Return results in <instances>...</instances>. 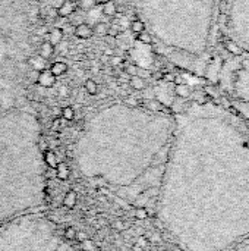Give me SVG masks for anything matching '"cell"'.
<instances>
[{
  "label": "cell",
  "mask_w": 249,
  "mask_h": 251,
  "mask_svg": "<svg viewBox=\"0 0 249 251\" xmlns=\"http://www.w3.org/2000/svg\"><path fill=\"white\" fill-rule=\"evenodd\" d=\"M157 216L179 251H230L249 240V124L200 91L179 107Z\"/></svg>",
  "instance_id": "1"
},
{
  "label": "cell",
  "mask_w": 249,
  "mask_h": 251,
  "mask_svg": "<svg viewBox=\"0 0 249 251\" xmlns=\"http://www.w3.org/2000/svg\"><path fill=\"white\" fill-rule=\"evenodd\" d=\"M172 138L173 129L166 119L131 132L98 131L84 141L78 156L79 172L116 190H131L153 171L163 174Z\"/></svg>",
  "instance_id": "2"
},
{
  "label": "cell",
  "mask_w": 249,
  "mask_h": 251,
  "mask_svg": "<svg viewBox=\"0 0 249 251\" xmlns=\"http://www.w3.org/2000/svg\"><path fill=\"white\" fill-rule=\"evenodd\" d=\"M44 201L38 140L22 131H0V226Z\"/></svg>",
  "instance_id": "3"
},
{
  "label": "cell",
  "mask_w": 249,
  "mask_h": 251,
  "mask_svg": "<svg viewBox=\"0 0 249 251\" xmlns=\"http://www.w3.org/2000/svg\"><path fill=\"white\" fill-rule=\"evenodd\" d=\"M205 76L210 79L208 96L249 122V51L235 49L214 53Z\"/></svg>",
  "instance_id": "4"
},
{
  "label": "cell",
  "mask_w": 249,
  "mask_h": 251,
  "mask_svg": "<svg viewBox=\"0 0 249 251\" xmlns=\"http://www.w3.org/2000/svg\"><path fill=\"white\" fill-rule=\"evenodd\" d=\"M0 251L69 250L48 219L29 212L0 226Z\"/></svg>",
  "instance_id": "5"
},
{
  "label": "cell",
  "mask_w": 249,
  "mask_h": 251,
  "mask_svg": "<svg viewBox=\"0 0 249 251\" xmlns=\"http://www.w3.org/2000/svg\"><path fill=\"white\" fill-rule=\"evenodd\" d=\"M220 31L238 50L249 51V0H223Z\"/></svg>",
  "instance_id": "6"
},
{
  "label": "cell",
  "mask_w": 249,
  "mask_h": 251,
  "mask_svg": "<svg viewBox=\"0 0 249 251\" xmlns=\"http://www.w3.org/2000/svg\"><path fill=\"white\" fill-rule=\"evenodd\" d=\"M78 6L75 0H62V3L56 7V13L59 18H68L72 16L76 12Z\"/></svg>",
  "instance_id": "7"
},
{
  "label": "cell",
  "mask_w": 249,
  "mask_h": 251,
  "mask_svg": "<svg viewBox=\"0 0 249 251\" xmlns=\"http://www.w3.org/2000/svg\"><path fill=\"white\" fill-rule=\"evenodd\" d=\"M37 84L43 88H51L56 84V76L50 72V69H45V71L38 74Z\"/></svg>",
  "instance_id": "8"
},
{
  "label": "cell",
  "mask_w": 249,
  "mask_h": 251,
  "mask_svg": "<svg viewBox=\"0 0 249 251\" xmlns=\"http://www.w3.org/2000/svg\"><path fill=\"white\" fill-rule=\"evenodd\" d=\"M92 35H94L92 28H91L88 24L82 22V24L76 25V28H75V37H76V38H79V40H88V38H91Z\"/></svg>",
  "instance_id": "9"
},
{
  "label": "cell",
  "mask_w": 249,
  "mask_h": 251,
  "mask_svg": "<svg viewBox=\"0 0 249 251\" xmlns=\"http://www.w3.org/2000/svg\"><path fill=\"white\" fill-rule=\"evenodd\" d=\"M28 65L31 66L32 71H37V72H43L47 69V59L41 57L40 54L38 56H31L28 59Z\"/></svg>",
  "instance_id": "10"
},
{
  "label": "cell",
  "mask_w": 249,
  "mask_h": 251,
  "mask_svg": "<svg viewBox=\"0 0 249 251\" xmlns=\"http://www.w3.org/2000/svg\"><path fill=\"white\" fill-rule=\"evenodd\" d=\"M47 35H48V40H47V41L51 43L54 47L59 46V44L63 41V31H62L60 28H53V29H50Z\"/></svg>",
  "instance_id": "11"
},
{
  "label": "cell",
  "mask_w": 249,
  "mask_h": 251,
  "mask_svg": "<svg viewBox=\"0 0 249 251\" xmlns=\"http://www.w3.org/2000/svg\"><path fill=\"white\" fill-rule=\"evenodd\" d=\"M54 54V46L48 41H43L40 46V56L44 59H50Z\"/></svg>",
  "instance_id": "12"
},
{
  "label": "cell",
  "mask_w": 249,
  "mask_h": 251,
  "mask_svg": "<svg viewBox=\"0 0 249 251\" xmlns=\"http://www.w3.org/2000/svg\"><path fill=\"white\" fill-rule=\"evenodd\" d=\"M50 72L57 78V76H62L68 72V65L65 62H54L51 66H50Z\"/></svg>",
  "instance_id": "13"
},
{
  "label": "cell",
  "mask_w": 249,
  "mask_h": 251,
  "mask_svg": "<svg viewBox=\"0 0 249 251\" xmlns=\"http://www.w3.org/2000/svg\"><path fill=\"white\" fill-rule=\"evenodd\" d=\"M129 85H131L134 90L141 91V90L145 88V79H144L142 76H139V75H134V76L129 78Z\"/></svg>",
  "instance_id": "14"
},
{
  "label": "cell",
  "mask_w": 249,
  "mask_h": 251,
  "mask_svg": "<svg viewBox=\"0 0 249 251\" xmlns=\"http://www.w3.org/2000/svg\"><path fill=\"white\" fill-rule=\"evenodd\" d=\"M144 107L150 112H154V113H160L164 110L163 104L158 100H147V101H144Z\"/></svg>",
  "instance_id": "15"
},
{
  "label": "cell",
  "mask_w": 249,
  "mask_h": 251,
  "mask_svg": "<svg viewBox=\"0 0 249 251\" xmlns=\"http://www.w3.org/2000/svg\"><path fill=\"white\" fill-rule=\"evenodd\" d=\"M103 13H104L106 16H109V18H113V16L117 13V6H116V3L112 1V0L106 1V3L103 4Z\"/></svg>",
  "instance_id": "16"
},
{
  "label": "cell",
  "mask_w": 249,
  "mask_h": 251,
  "mask_svg": "<svg viewBox=\"0 0 249 251\" xmlns=\"http://www.w3.org/2000/svg\"><path fill=\"white\" fill-rule=\"evenodd\" d=\"M56 169H57V176H59V179L66 181V179L69 178L70 171H69V166H68L65 162H60V163L56 166Z\"/></svg>",
  "instance_id": "17"
},
{
  "label": "cell",
  "mask_w": 249,
  "mask_h": 251,
  "mask_svg": "<svg viewBox=\"0 0 249 251\" xmlns=\"http://www.w3.org/2000/svg\"><path fill=\"white\" fill-rule=\"evenodd\" d=\"M44 162L48 165V168H54V169H56V166L59 165V160H57L54 151H51V150H47V151L44 153Z\"/></svg>",
  "instance_id": "18"
},
{
  "label": "cell",
  "mask_w": 249,
  "mask_h": 251,
  "mask_svg": "<svg viewBox=\"0 0 249 251\" xmlns=\"http://www.w3.org/2000/svg\"><path fill=\"white\" fill-rule=\"evenodd\" d=\"M76 200H78V196L75 191H69L65 197H63V206H66L68 209H72L75 204H76Z\"/></svg>",
  "instance_id": "19"
},
{
  "label": "cell",
  "mask_w": 249,
  "mask_h": 251,
  "mask_svg": "<svg viewBox=\"0 0 249 251\" xmlns=\"http://www.w3.org/2000/svg\"><path fill=\"white\" fill-rule=\"evenodd\" d=\"M84 88H85V91H87L90 96H95V94L98 93V84H97L94 79H91V78L85 81Z\"/></svg>",
  "instance_id": "20"
},
{
  "label": "cell",
  "mask_w": 249,
  "mask_h": 251,
  "mask_svg": "<svg viewBox=\"0 0 249 251\" xmlns=\"http://www.w3.org/2000/svg\"><path fill=\"white\" fill-rule=\"evenodd\" d=\"M107 29H109V25H107V24L98 22V24H95V26L92 28V32H94L97 37H106V35H107Z\"/></svg>",
  "instance_id": "21"
},
{
  "label": "cell",
  "mask_w": 249,
  "mask_h": 251,
  "mask_svg": "<svg viewBox=\"0 0 249 251\" xmlns=\"http://www.w3.org/2000/svg\"><path fill=\"white\" fill-rule=\"evenodd\" d=\"M131 31L134 32V34H141L142 31H145V24L141 21V19H134L132 22H131Z\"/></svg>",
  "instance_id": "22"
},
{
  "label": "cell",
  "mask_w": 249,
  "mask_h": 251,
  "mask_svg": "<svg viewBox=\"0 0 249 251\" xmlns=\"http://www.w3.org/2000/svg\"><path fill=\"white\" fill-rule=\"evenodd\" d=\"M76 1V6L79 9H84V10H91L92 7H95V0H75Z\"/></svg>",
  "instance_id": "23"
},
{
  "label": "cell",
  "mask_w": 249,
  "mask_h": 251,
  "mask_svg": "<svg viewBox=\"0 0 249 251\" xmlns=\"http://www.w3.org/2000/svg\"><path fill=\"white\" fill-rule=\"evenodd\" d=\"M176 94H178L181 99H186V97H189V96H191V90H189V87H188V85H185V84H179V85L176 87Z\"/></svg>",
  "instance_id": "24"
},
{
  "label": "cell",
  "mask_w": 249,
  "mask_h": 251,
  "mask_svg": "<svg viewBox=\"0 0 249 251\" xmlns=\"http://www.w3.org/2000/svg\"><path fill=\"white\" fill-rule=\"evenodd\" d=\"M62 118H63L65 121H68V122L73 121V119H75V110H73V107H70V106L63 107V110H62Z\"/></svg>",
  "instance_id": "25"
},
{
  "label": "cell",
  "mask_w": 249,
  "mask_h": 251,
  "mask_svg": "<svg viewBox=\"0 0 249 251\" xmlns=\"http://www.w3.org/2000/svg\"><path fill=\"white\" fill-rule=\"evenodd\" d=\"M136 40H138L139 43H142V44H151V43H153V37H151V34L147 32V31H142L141 34H138V35H136Z\"/></svg>",
  "instance_id": "26"
},
{
  "label": "cell",
  "mask_w": 249,
  "mask_h": 251,
  "mask_svg": "<svg viewBox=\"0 0 249 251\" xmlns=\"http://www.w3.org/2000/svg\"><path fill=\"white\" fill-rule=\"evenodd\" d=\"M119 34H120V28L117 25H110L109 26V29H107V35L109 37L116 38V37H119Z\"/></svg>",
  "instance_id": "27"
},
{
  "label": "cell",
  "mask_w": 249,
  "mask_h": 251,
  "mask_svg": "<svg viewBox=\"0 0 249 251\" xmlns=\"http://www.w3.org/2000/svg\"><path fill=\"white\" fill-rule=\"evenodd\" d=\"M109 62H110V65L114 66V68H119V66H122V65L125 63V60H123L122 57H119V56H112V57L109 59Z\"/></svg>",
  "instance_id": "28"
},
{
  "label": "cell",
  "mask_w": 249,
  "mask_h": 251,
  "mask_svg": "<svg viewBox=\"0 0 249 251\" xmlns=\"http://www.w3.org/2000/svg\"><path fill=\"white\" fill-rule=\"evenodd\" d=\"M230 251H249V240L247 241H244L242 244H239L238 247H235V249H232Z\"/></svg>",
  "instance_id": "29"
},
{
  "label": "cell",
  "mask_w": 249,
  "mask_h": 251,
  "mask_svg": "<svg viewBox=\"0 0 249 251\" xmlns=\"http://www.w3.org/2000/svg\"><path fill=\"white\" fill-rule=\"evenodd\" d=\"M128 75H138V68L135 66V65H129V66H126V71H125Z\"/></svg>",
  "instance_id": "30"
},
{
  "label": "cell",
  "mask_w": 249,
  "mask_h": 251,
  "mask_svg": "<svg viewBox=\"0 0 249 251\" xmlns=\"http://www.w3.org/2000/svg\"><path fill=\"white\" fill-rule=\"evenodd\" d=\"M125 103H126L128 106H132V107L139 106V101H138L135 97H126V99H125Z\"/></svg>",
  "instance_id": "31"
},
{
  "label": "cell",
  "mask_w": 249,
  "mask_h": 251,
  "mask_svg": "<svg viewBox=\"0 0 249 251\" xmlns=\"http://www.w3.org/2000/svg\"><path fill=\"white\" fill-rule=\"evenodd\" d=\"M73 237H75V232L72 231V228H68V229H66V238L72 240Z\"/></svg>",
  "instance_id": "32"
},
{
  "label": "cell",
  "mask_w": 249,
  "mask_h": 251,
  "mask_svg": "<svg viewBox=\"0 0 249 251\" xmlns=\"http://www.w3.org/2000/svg\"><path fill=\"white\" fill-rule=\"evenodd\" d=\"M106 1H109V0H95V3H97V4H104Z\"/></svg>",
  "instance_id": "33"
},
{
  "label": "cell",
  "mask_w": 249,
  "mask_h": 251,
  "mask_svg": "<svg viewBox=\"0 0 249 251\" xmlns=\"http://www.w3.org/2000/svg\"><path fill=\"white\" fill-rule=\"evenodd\" d=\"M248 124H249V122H248Z\"/></svg>",
  "instance_id": "34"
}]
</instances>
